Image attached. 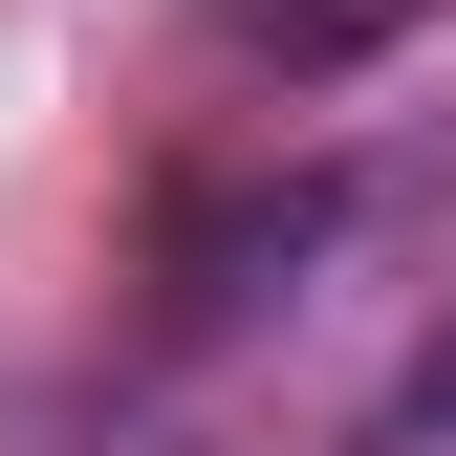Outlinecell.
Instances as JSON below:
<instances>
[{"mask_svg":"<svg viewBox=\"0 0 456 456\" xmlns=\"http://www.w3.org/2000/svg\"><path fill=\"white\" fill-rule=\"evenodd\" d=\"M435 435H456V326L413 348V391H391V413H370V456H435Z\"/></svg>","mask_w":456,"mask_h":456,"instance_id":"6da1fadb","label":"cell"}]
</instances>
